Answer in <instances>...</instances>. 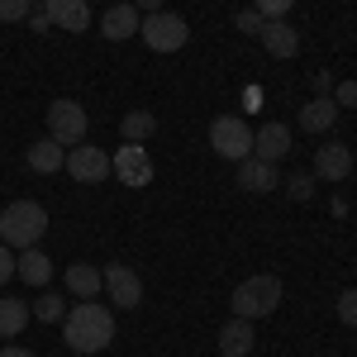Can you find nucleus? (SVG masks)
<instances>
[{
    "instance_id": "obj_22",
    "label": "nucleus",
    "mask_w": 357,
    "mask_h": 357,
    "mask_svg": "<svg viewBox=\"0 0 357 357\" xmlns=\"http://www.w3.org/2000/svg\"><path fill=\"white\" fill-rule=\"evenodd\" d=\"M24 324H29V305L15 301V296H0V338L24 333Z\"/></svg>"
},
{
    "instance_id": "obj_9",
    "label": "nucleus",
    "mask_w": 357,
    "mask_h": 357,
    "mask_svg": "<svg viewBox=\"0 0 357 357\" xmlns=\"http://www.w3.org/2000/svg\"><path fill=\"white\" fill-rule=\"evenodd\" d=\"M100 276H105V291H110L114 310H138V301H143V281H138L134 267H119V262H110Z\"/></svg>"
},
{
    "instance_id": "obj_13",
    "label": "nucleus",
    "mask_w": 357,
    "mask_h": 357,
    "mask_svg": "<svg viewBox=\"0 0 357 357\" xmlns=\"http://www.w3.org/2000/svg\"><path fill=\"white\" fill-rule=\"evenodd\" d=\"M238 186L252 195H267L281 186V176H276V162H262V158H243L238 162Z\"/></svg>"
},
{
    "instance_id": "obj_28",
    "label": "nucleus",
    "mask_w": 357,
    "mask_h": 357,
    "mask_svg": "<svg viewBox=\"0 0 357 357\" xmlns=\"http://www.w3.org/2000/svg\"><path fill=\"white\" fill-rule=\"evenodd\" d=\"M338 319H343L348 329H357V286H353V291H343V296H338Z\"/></svg>"
},
{
    "instance_id": "obj_27",
    "label": "nucleus",
    "mask_w": 357,
    "mask_h": 357,
    "mask_svg": "<svg viewBox=\"0 0 357 357\" xmlns=\"http://www.w3.org/2000/svg\"><path fill=\"white\" fill-rule=\"evenodd\" d=\"M291 5H296V0H252V10H257L262 20H286Z\"/></svg>"
},
{
    "instance_id": "obj_12",
    "label": "nucleus",
    "mask_w": 357,
    "mask_h": 357,
    "mask_svg": "<svg viewBox=\"0 0 357 357\" xmlns=\"http://www.w3.org/2000/svg\"><path fill=\"white\" fill-rule=\"evenodd\" d=\"M15 276L43 291V286L53 281V257H48L43 248H24V252H15Z\"/></svg>"
},
{
    "instance_id": "obj_4",
    "label": "nucleus",
    "mask_w": 357,
    "mask_h": 357,
    "mask_svg": "<svg viewBox=\"0 0 357 357\" xmlns=\"http://www.w3.org/2000/svg\"><path fill=\"white\" fill-rule=\"evenodd\" d=\"M138 38H143L153 53H181V48H186V38H191V29H186V20H181V15L158 10V15H143Z\"/></svg>"
},
{
    "instance_id": "obj_8",
    "label": "nucleus",
    "mask_w": 357,
    "mask_h": 357,
    "mask_svg": "<svg viewBox=\"0 0 357 357\" xmlns=\"http://www.w3.org/2000/svg\"><path fill=\"white\" fill-rule=\"evenodd\" d=\"M110 172L124 181V186H148V181H153V158H148L143 143H124V148L110 158Z\"/></svg>"
},
{
    "instance_id": "obj_26",
    "label": "nucleus",
    "mask_w": 357,
    "mask_h": 357,
    "mask_svg": "<svg viewBox=\"0 0 357 357\" xmlns=\"http://www.w3.org/2000/svg\"><path fill=\"white\" fill-rule=\"evenodd\" d=\"M29 20V0H0V24H24Z\"/></svg>"
},
{
    "instance_id": "obj_25",
    "label": "nucleus",
    "mask_w": 357,
    "mask_h": 357,
    "mask_svg": "<svg viewBox=\"0 0 357 357\" xmlns=\"http://www.w3.org/2000/svg\"><path fill=\"white\" fill-rule=\"evenodd\" d=\"M262 24H267V20H262L257 10H238V15H234V29H238V33H248V38H257V33H262Z\"/></svg>"
},
{
    "instance_id": "obj_16",
    "label": "nucleus",
    "mask_w": 357,
    "mask_h": 357,
    "mask_svg": "<svg viewBox=\"0 0 357 357\" xmlns=\"http://www.w3.org/2000/svg\"><path fill=\"white\" fill-rule=\"evenodd\" d=\"M138 24H143V15H138L134 5H119L114 0L110 10H105V20H100V33L110 38V43H124V38H134Z\"/></svg>"
},
{
    "instance_id": "obj_10",
    "label": "nucleus",
    "mask_w": 357,
    "mask_h": 357,
    "mask_svg": "<svg viewBox=\"0 0 357 357\" xmlns=\"http://www.w3.org/2000/svg\"><path fill=\"white\" fill-rule=\"evenodd\" d=\"M314 176H319V181H348V176H353V148H348V143H319V153H314Z\"/></svg>"
},
{
    "instance_id": "obj_24",
    "label": "nucleus",
    "mask_w": 357,
    "mask_h": 357,
    "mask_svg": "<svg viewBox=\"0 0 357 357\" xmlns=\"http://www.w3.org/2000/svg\"><path fill=\"white\" fill-rule=\"evenodd\" d=\"M314 181H319V176L296 172V176H286V195H291V200H310V195H314Z\"/></svg>"
},
{
    "instance_id": "obj_17",
    "label": "nucleus",
    "mask_w": 357,
    "mask_h": 357,
    "mask_svg": "<svg viewBox=\"0 0 357 357\" xmlns=\"http://www.w3.org/2000/svg\"><path fill=\"white\" fill-rule=\"evenodd\" d=\"M252 343H257L252 319H238V314H234V319L220 329V353L224 357H248V353H252Z\"/></svg>"
},
{
    "instance_id": "obj_3",
    "label": "nucleus",
    "mask_w": 357,
    "mask_h": 357,
    "mask_svg": "<svg viewBox=\"0 0 357 357\" xmlns=\"http://www.w3.org/2000/svg\"><path fill=\"white\" fill-rule=\"evenodd\" d=\"M281 276H248V281H238V291L229 296V305H234V314L238 319H267V314H276V305H281Z\"/></svg>"
},
{
    "instance_id": "obj_33",
    "label": "nucleus",
    "mask_w": 357,
    "mask_h": 357,
    "mask_svg": "<svg viewBox=\"0 0 357 357\" xmlns=\"http://www.w3.org/2000/svg\"><path fill=\"white\" fill-rule=\"evenodd\" d=\"M0 357H38V353H29V348H20V343H5V348H0Z\"/></svg>"
},
{
    "instance_id": "obj_1",
    "label": "nucleus",
    "mask_w": 357,
    "mask_h": 357,
    "mask_svg": "<svg viewBox=\"0 0 357 357\" xmlns=\"http://www.w3.org/2000/svg\"><path fill=\"white\" fill-rule=\"evenodd\" d=\"M114 338V314L105 310L100 301H77L67 314H62V343L72 348V353H105Z\"/></svg>"
},
{
    "instance_id": "obj_2",
    "label": "nucleus",
    "mask_w": 357,
    "mask_h": 357,
    "mask_svg": "<svg viewBox=\"0 0 357 357\" xmlns=\"http://www.w3.org/2000/svg\"><path fill=\"white\" fill-rule=\"evenodd\" d=\"M48 234V210L38 200H15L0 210V243L24 252V248H38Z\"/></svg>"
},
{
    "instance_id": "obj_6",
    "label": "nucleus",
    "mask_w": 357,
    "mask_h": 357,
    "mask_svg": "<svg viewBox=\"0 0 357 357\" xmlns=\"http://www.w3.org/2000/svg\"><path fill=\"white\" fill-rule=\"evenodd\" d=\"M86 129H91V119H86V110L77 105V100H53L48 105V138H57L62 148H77V143H86Z\"/></svg>"
},
{
    "instance_id": "obj_31",
    "label": "nucleus",
    "mask_w": 357,
    "mask_h": 357,
    "mask_svg": "<svg viewBox=\"0 0 357 357\" xmlns=\"http://www.w3.org/2000/svg\"><path fill=\"white\" fill-rule=\"evenodd\" d=\"M24 24L43 33V29H53V20H48V10H29V20H24Z\"/></svg>"
},
{
    "instance_id": "obj_19",
    "label": "nucleus",
    "mask_w": 357,
    "mask_h": 357,
    "mask_svg": "<svg viewBox=\"0 0 357 357\" xmlns=\"http://www.w3.org/2000/svg\"><path fill=\"white\" fill-rule=\"evenodd\" d=\"M333 119H338V105H333L329 96H314V100L301 105V129L305 134H329Z\"/></svg>"
},
{
    "instance_id": "obj_11",
    "label": "nucleus",
    "mask_w": 357,
    "mask_h": 357,
    "mask_svg": "<svg viewBox=\"0 0 357 357\" xmlns=\"http://www.w3.org/2000/svg\"><path fill=\"white\" fill-rule=\"evenodd\" d=\"M291 153V129L286 124H262L257 134H252V158H262V162H281Z\"/></svg>"
},
{
    "instance_id": "obj_20",
    "label": "nucleus",
    "mask_w": 357,
    "mask_h": 357,
    "mask_svg": "<svg viewBox=\"0 0 357 357\" xmlns=\"http://www.w3.org/2000/svg\"><path fill=\"white\" fill-rule=\"evenodd\" d=\"M67 291H72L77 301H96V296L105 291V276H100V267L72 262V267H67Z\"/></svg>"
},
{
    "instance_id": "obj_32",
    "label": "nucleus",
    "mask_w": 357,
    "mask_h": 357,
    "mask_svg": "<svg viewBox=\"0 0 357 357\" xmlns=\"http://www.w3.org/2000/svg\"><path fill=\"white\" fill-rule=\"evenodd\" d=\"M134 10H138V15H158V10H162V0H134Z\"/></svg>"
},
{
    "instance_id": "obj_21",
    "label": "nucleus",
    "mask_w": 357,
    "mask_h": 357,
    "mask_svg": "<svg viewBox=\"0 0 357 357\" xmlns=\"http://www.w3.org/2000/svg\"><path fill=\"white\" fill-rule=\"evenodd\" d=\"M119 134H124V143H143V138L158 134V114L153 110H129L124 119H119Z\"/></svg>"
},
{
    "instance_id": "obj_18",
    "label": "nucleus",
    "mask_w": 357,
    "mask_h": 357,
    "mask_svg": "<svg viewBox=\"0 0 357 357\" xmlns=\"http://www.w3.org/2000/svg\"><path fill=\"white\" fill-rule=\"evenodd\" d=\"M43 10H48V20L57 29H72V33H82L91 24V10H86V0H43Z\"/></svg>"
},
{
    "instance_id": "obj_5",
    "label": "nucleus",
    "mask_w": 357,
    "mask_h": 357,
    "mask_svg": "<svg viewBox=\"0 0 357 357\" xmlns=\"http://www.w3.org/2000/svg\"><path fill=\"white\" fill-rule=\"evenodd\" d=\"M210 148L220 153L224 162H243V158H252V129L238 114H220L210 124Z\"/></svg>"
},
{
    "instance_id": "obj_29",
    "label": "nucleus",
    "mask_w": 357,
    "mask_h": 357,
    "mask_svg": "<svg viewBox=\"0 0 357 357\" xmlns=\"http://www.w3.org/2000/svg\"><path fill=\"white\" fill-rule=\"evenodd\" d=\"M329 100H333V105H343V110H353V105H357V82H338V91H333Z\"/></svg>"
},
{
    "instance_id": "obj_7",
    "label": "nucleus",
    "mask_w": 357,
    "mask_h": 357,
    "mask_svg": "<svg viewBox=\"0 0 357 357\" xmlns=\"http://www.w3.org/2000/svg\"><path fill=\"white\" fill-rule=\"evenodd\" d=\"M62 172L72 181H82V186H96V181L110 176V153L96 148V143H77V148H67V167Z\"/></svg>"
},
{
    "instance_id": "obj_14",
    "label": "nucleus",
    "mask_w": 357,
    "mask_h": 357,
    "mask_svg": "<svg viewBox=\"0 0 357 357\" xmlns=\"http://www.w3.org/2000/svg\"><path fill=\"white\" fill-rule=\"evenodd\" d=\"M24 162L33 167L38 176H53V172L67 167V148H62L57 138H38V143H29V148H24Z\"/></svg>"
},
{
    "instance_id": "obj_15",
    "label": "nucleus",
    "mask_w": 357,
    "mask_h": 357,
    "mask_svg": "<svg viewBox=\"0 0 357 357\" xmlns=\"http://www.w3.org/2000/svg\"><path fill=\"white\" fill-rule=\"evenodd\" d=\"M257 38H262L267 57H296V53H301V33H296V29L286 24V20H267Z\"/></svg>"
},
{
    "instance_id": "obj_23",
    "label": "nucleus",
    "mask_w": 357,
    "mask_h": 357,
    "mask_svg": "<svg viewBox=\"0 0 357 357\" xmlns=\"http://www.w3.org/2000/svg\"><path fill=\"white\" fill-rule=\"evenodd\" d=\"M29 314H38L43 324H62V314H67V301H62V296H38Z\"/></svg>"
},
{
    "instance_id": "obj_30",
    "label": "nucleus",
    "mask_w": 357,
    "mask_h": 357,
    "mask_svg": "<svg viewBox=\"0 0 357 357\" xmlns=\"http://www.w3.org/2000/svg\"><path fill=\"white\" fill-rule=\"evenodd\" d=\"M10 276H15V248H5V243H0V286H5Z\"/></svg>"
}]
</instances>
